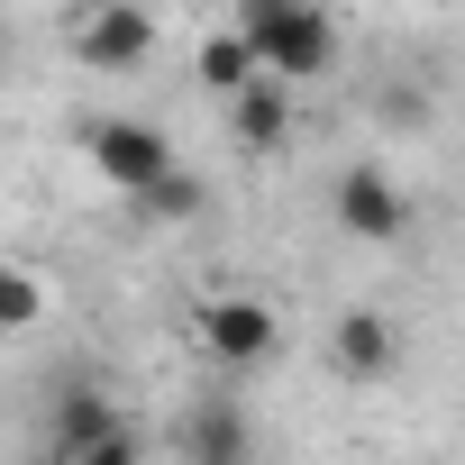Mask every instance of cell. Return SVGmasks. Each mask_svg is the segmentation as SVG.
I'll use <instances>...</instances> for the list:
<instances>
[{"mask_svg": "<svg viewBox=\"0 0 465 465\" xmlns=\"http://www.w3.org/2000/svg\"><path fill=\"white\" fill-rule=\"evenodd\" d=\"M238 37L283 83H320L338 64V19L320 10V0H238Z\"/></svg>", "mask_w": 465, "mask_h": 465, "instance_id": "cell-1", "label": "cell"}, {"mask_svg": "<svg viewBox=\"0 0 465 465\" xmlns=\"http://www.w3.org/2000/svg\"><path fill=\"white\" fill-rule=\"evenodd\" d=\"M192 338H201V356L228 365V374H247V365H274V356H283V320H274V302H247V292L201 302V311H192Z\"/></svg>", "mask_w": 465, "mask_h": 465, "instance_id": "cell-2", "label": "cell"}, {"mask_svg": "<svg viewBox=\"0 0 465 465\" xmlns=\"http://www.w3.org/2000/svg\"><path fill=\"white\" fill-rule=\"evenodd\" d=\"M83 155H92V173H101L119 201H137L146 183L173 173V137H164L155 119H92V128H83Z\"/></svg>", "mask_w": 465, "mask_h": 465, "instance_id": "cell-3", "label": "cell"}, {"mask_svg": "<svg viewBox=\"0 0 465 465\" xmlns=\"http://www.w3.org/2000/svg\"><path fill=\"white\" fill-rule=\"evenodd\" d=\"M329 210H338V228H347L356 247H401L411 238V192L383 164H347L338 192H329Z\"/></svg>", "mask_w": 465, "mask_h": 465, "instance_id": "cell-4", "label": "cell"}, {"mask_svg": "<svg viewBox=\"0 0 465 465\" xmlns=\"http://www.w3.org/2000/svg\"><path fill=\"white\" fill-rule=\"evenodd\" d=\"M74 55L92 74H146L155 64V19L137 0H101V10H83V28H74Z\"/></svg>", "mask_w": 465, "mask_h": 465, "instance_id": "cell-5", "label": "cell"}, {"mask_svg": "<svg viewBox=\"0 0 465 465\" xmlns=\"http://www.w3.org/2000/svg\"><path fill=\"white\" fill-rule=\"evenodd\" d=\"M329 365H338L347 383H374V374L401 365V329H392L383 311H338V320H329Z\"/></svg>", "mask_w": 465, "mask_h": 465, "instance_id": "cell-6", "label": "cell"}, {"mask_svg": "<svg viewBox=\"0 0 465 465\" xmlns=\"http://www.w3.org/2000/svg\"><path fill=\"white\" fill-rule=\"evenodd\" d=\"M173 438H183V465H256V429L238 401H192Z\"/></svg>", "mask_w": 465, "mask_h": 465, "instance_id": "cell-7", "label": "cell"}, {"mask_svg": "<svg viewBox=\"0 0 465 465\" xmlns=\"http://www.w3.org/2000/svg\"><path fill=\"white\" fill-rule=\"evenodd\" d=\"M228 137H238L247 155L283 146V137H292V83H283V74H247L238 92H228Z\"/></svg>", "mask_w": 465, "mask_h": 465, "instance_id": "cell-8", "label": "cell"}, {"mask_svg": "<svg viewBox=\"0 0 465 465\" xmlns=\"http://www.w3.org/2000/svg\"><path fill=\"white\" fill-rule=\"evenodd\" d=\"M119 420H128V411H119V401H110L101 383H64V392L46 401V447H64V456H74V447H92V438H110Z\"/></svg>", "mask_w": 465, "mask_h": 465, "instance_id": "cell-9", "label": "cell"}, {"mask_svg": "<svg viewBox=\"0 0 465 465\" xmlns=\"http://www.w3.org/2000/svg\"><path fill=\"white\" fill-rule=\"evenodd\" d=\"M247 74H265V64H256V46H247L238 28H219V37H201V92H219V101H228V92H238Z\"/></svg>", "mask_w": 465, "mask_h": 465, "instance_id": "cell-10", "label": "cell"}, {"mask_svg": "<svg viewBox=\"0 0 465 465\" xmlns=\"http://www.w3.org/2000/svg\"><path fill=\"white\" fill-rule=\"evenodd\" d=\"M37 320H46V283H37L28 265L0 256V338H28Z\"/></svg>", "mask_w": 465, "mask_h": 465, "instance_id": "cell-11", "label": "cell"}, {"mask_svg": "<svg viewBox=\"0 0 465 465\" xmlns=\"http://www.w3.org/2000/svg\"><path fill=\"white\" fill-rule=\"evenodd\" d=\"M137 210H146V219H201V173H183V164H173L164 183H146V192H137Z\"/></svg>", "mask_w": 465, "mask_h": 465, "instance_id": "cell-12", "label": "cell"}, {"mask_svg": "<svg viewBox=\"0 0 465 465\" xmlns=\"http://www.w3.org/2000/svg\"><path fill=\"white\" fill-rule=\"evenodd\" d=\"M74 465H146V447H137V429L119 420L110 438H92V447H74Z\"/></svg>", "mask_w": 465, "mask_h": 465, "instance_id": "cell-13", "label": "cell"}, {"mask_svg": "<svg viewBox=\"0 0 465 465\" xmlns=\"http://www.w3.org/2000/svg\"><path fill=\"white\" fill-rule=\"evenodd\" d=\"M19 465H74V456H64V447H37V456H19Z\"/></svg>", "mask_w": 465, "mask_h": 465, "instance_id": "cell-14", "label": "cell"}, {"mask_svg": "<svg viewBox=\"0 0 465 465\" xmlns=\"http://www.w3.org/2000/svg\"><path fill=\"white\" fill-rule=\"evenodd\" d=\"M0 55H10V37H0Z\"/></svg>", "mask_w": 465, "mask_h": 465, "instance_id": "cell-15", "label": "cell"}]
</instances>
